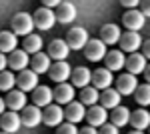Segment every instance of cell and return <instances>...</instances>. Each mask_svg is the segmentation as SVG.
Segmentation results:
<instances>
[{
    "label": "cell",
    "instance_id": "obj_33",
    "mask_svg": "<svg viewBox=\"0 0 150 134\" xmlns=\"http://www.w3.org/2000/svg\"><path fill=\"white\" fill-rule=\"evenodd\" d=\"M134 100H136L138 106H148L150 104V86H148V82L136 86V90H134Z\"/></svg>",
    "mask_w": 150,
    "mask_h": 134
},
{
    "label": "cell",
    "instance_id": "obj_11",
    "mask_svg": "<svg viewBox=\"0 0 150 134\" xmlns=\"http://www.w3.org/2000/svg\"><path fill=\"white\" fill-rule=\"evenodd\" d=\"M16 86H18V90L20 92H32V90L38 86V74H34L30 68H26V70H22L18 76H16Z\"/></svg>",
    "mask_w": 150,
    "mask_h": 134
},
{
    "label": "cell",
    "instance_id": "obj_17",
    "mask_svg": "<svg viewBox=\"0 0 150 134\" xmlns=\"http://www.w3.org/2000/svg\"><path fill=\"white\" fill-rule=\"evenodd\" d=\"M76 6L72 4V2H60L56 6V12H54V18H56V22L60 24H70L74 22V18H76Z\"/></svg>",
    "mask_w": 150,
    "mask_h": 134
},
{
    "label": "cell",
    "instance_id": "obj_8",
    "mask_svg": "<svg viewBox=\"0 0 150 134\" xmlns=\"http://www.w3.org/2000/svg\"><path fill=\"white\" fill-rule=\"evenodd\" d=\"M136 86H138V78L132 76V74H128V72L126 74H120L116 78V92L120 96H132Z\"/></svg>",
    "mask_w": 150,
    "mask_h": 134
},
{
    "label": "cell",
    "instance_id": "obj_9",
    "mask_svg": "<svg viewBox=\"0 0 150 134\" xmlns=\"http://www.w3.org/2000/svg\"><path fill=\"white\" fill-rule=\"evenodd\" d=\"M84 56L90 62H100V60H104V56H106V44L100 42L98 38L96 40H88L86 46H84Z\"/></svg>",
    "mask_w": 150,
    "mask_h": 134
},
{
    "label": "cell",
    "instance_id": "obj_24",
    "mask_svg": "<svg viewBox=\"0 0 150 134\" xmlns=\"http://www.w3.org/2000/svg\"><path fill=\"white\" fill-rule=\"evenodd\" d=\"M50 66H52V60L48 58L46 52H38L30 58V70L34 74H48Z\"/></svg>",
    "mask_w": 150,
    "mask_h": 134
},
{
    "label": "cell",
    "instance_id": "obj_15",
    "mask_svg": "<svg viewBox=\"0 0 150 134\" xmlns=\"http://www.w3.org/2000/svg\"><path fill=\"white\" fill-rule=\"evenodd\" d=\"M70 72H72V66L66 60L64 62H52V66L48 70V76H50V80H54L56 84H62V82H66L70 78Z\"/></svg>",
    "mask_w": 150,
    "mask_h": 134
},
{
    "label": "cell",
    "instance_id": "obj_20",
    "mask_svg": "<svg viewBox=\"0 0 150 134\" xmlns=\"http://www.w3.org/2000/svg\"><path fill=\"white\" fill-rule=\"evenodd\" d=\"M128 124H132L134 130L144 132V130L150 126V114H148V110H144V108H136L134 112H130Z\"/></svg>",
    "mask_w": 150,
    "mask_h": 134
},
{
    "label": "cell",
    "instance_id": "obj_1",
    "mask_svg": "<svg viewBox=\"0 0 150 134\" xmlns=\"http://www.w3.org/2000/svg\"><path fill=\"white\" fill-rule=\"evenodd\" d=\"M12 30L10 32L18 38V36H30L32 30H34V20H32V14H28V12H18V14H14L12 16Z\"/></svg>",
    "mask_w": 150,
    "mask_h": 134
},
{
    "label": "cell",
    "instance_id": "obj_29",
    "mask_svg": "<svg viewBox=\"0 0 150 134\" xmlns=\"http://www.w3.org/2000/svg\"><path fill=\"white\" fill-rule=\"evenodd\" d=\"M18 48V38L10 30H2L0 32V54H10Z\"/></svg>",
    "mask_w": 150,
    "mask_h": 134
},
{
    "label": "cell",
    "instance_id": "obj_34",
    "mask_svg": "<svg viewBox=\"0 0 150 134\" xmlns=\"http://www.w3.org/2000/svg\"><path fill=\"white\" fill-rule=\"evenodd\" d=\"M14 86H16V76L12 74L10 70L0 72V90L2 92H10Z\"/></svg>",
    "mask_w": 150,
    "mask_h": 134
},
{
    "label": "cell",
    "instance_id": "obj_18",
    "mask_svg": "<svg viewBox=\"0 0 150 134\" xmlns=\"http://www.w3.org/2000/svg\"><path fill=\"white\" fill-rule=\"evenodd\" d=\"M84 116H86V106H82L80 102L72 100L70 104H66V110H64V118H66V122L70 124H76L82 122L84 120Z\"/></svg>",
    "mask_w": 150,
    "mask_h": 134
},
{
    "label": "cell",
    "instance_id": "obj_41",
    "mask_svg": "<svg viewBox=\"0 0 150 134\" xmlns=\"http://www.w3.org/2000/svg\"><path fill=\"white\" fill-rule=\"evenodd\" d=\"M58 4H60V2H58V0H46V2H44V6H42V8H48V10H52V8H56Z\"/></svg>",
    "mask_w": 150,
    "mask_h": 134
},
{
    "label": "cell",
    "instance_id": "obj_19",
    "mask_svg": "<svg viewBox=\"0 0 150 134\" xmlns=\"http://www.w3.org/2000/svg\"><path fill=\"white\" fill-rule=\"evenodd\" d=\"M90 70L84 66H76L70 72V86L72 88H86L90 86Z\"/></svg>",
    "mask_w": 150,
    "mask_h": 134
},
{
    "label": "cell",
    "instance_id": "obj_36",
    "mask_svg": "<svg viewBox=\"0 0 150 134\" xmlns=\"http://www.w3.org/2000/svg\"><path fill=\"white\" fill-rule=\"evenodd\" d=\"M98 134H118V128L116 126H112V124H104V126H100V130H98Z\"/></svg>",
    "mask_w": 150,
    "mask_h": 134
},
{
    "label": "cell",
    "instance_id": "obj_26",
    "mask_svg": "<svg viewBox=\"0 0 150 134\" xmlns=\"http://www.w3.org/2000/svg\"><path fill=\"white\" fill-rule=\"evenodd\" d=\"M120 36H122L120 26H116V24H104L102 28H100V38L98 40L104 42V44H118Z\"/></svg>",
    "mask_w": 150,
    "mask_h": 134
},
{
    "label": "cell",
    "instance_id": "obj_38",
    "mask_svg": "<svg viewBox=\"0 0 150 134\" xmlns=\"http://www.w3.org/2000/svg\"><path fill=\"white\" fill-rule=\"evenodd\" d=\"M122 6H124V8H130V10H134V8H138V2H136V0H122Z\"/></svg>",
    "mask_w": 150,
    "mask_h": 134
},
{
    "label": "cell",
    "instance_id": "obj_4",
    "mask_svg": "<svg viewBox=\"0 0 150 134\" xmlns=\"http://www.w3.org/2000/svg\"><path fill=\"white\" fill-rule=\"evenodd\" d=\"M32 20H34V28L42 30V32L50 30V28L56 24L54 10H48V8H38V10L32 14Z\"/></svg>",
    "mask_w": 150,
    "mask_h": 134
},
{
    "label": "cell",
    "instance_id": "obj_3",
    "mask_svg": "<svg viewBox=\"0 0 150 134\" xmlns=\"http://www.w3.org/2000/svg\"><path fill=\"white\" fill-rule=\"evenodd\" d=\"M118 44H120V52L122 54H126V52L128 54H134L142 46V36H140V32H124L120 36Z\"/></svg>",
    "mask_w": 150,
    "mask_h": 134
},
{
    "label": "cell",
    "instance_id": "obj_30",
    "mask_svg": "<svg viewBox=\"0 0 150 134\" xmlns=\"http://www.w3.org/2000/svg\"><path fill=\"white\" fill-rule=\"evenodd\" d=\"M22 50L28 56L42 52V36H38V34H30V36H26L24 42H22Z\"/></svg>",
    "mask_w": 150,
    "mask_h": 134
},
{
    "label": "cell",
    "instance_id": "obj_43",
    "mask_svg": "<svg viewBox=\"0 0 150 134\" xmlns=\"http://www.w3.org/2000/svg\"><path fill=\"white\" fill-rule=\"evenodd\" d=\"M6 112V104H4V98H0V116Z\"/></svg>",
    "mask_w": 150,
    "mask_h": 134
},
{
    "label": "cell",
    "instance_id": "obj_6",
    "mask_svg": "<svg viewBox=\"0 0 150 134\" xmlns=\"http://www.w3.org/2000/svg\"><path fill=\"white\" fill-rule=\"evenodd\" d=\"M122 24L126 26V32H140L146 24V18L140 14V10H126L122 16Z\"/></svg>",
    "mask_w": 150,
    "mask_h": 134
},
{
    "label": "cell",
    "instance_id": "obj_27",
    "mask_svg": "<svg viewBox=\"0 0 150 134\" xmlns=\"http://www.w3.org/2000/svg\"><path fill=\"white\" fill-rule=\"evenodd\" d=\"M104 60H106V70H110V72H118V70L124 68L126 54H122L120 50H110V52H106Z\"/></svg>",
    "mask_w": 150,
    "mask_h": 134
},
{
    "label": "cell",
    "instance_id": "obj_2",
    "mask_svg": "<svg viewBox=\"0 0 150 134\" xmlns=\"http://www.w3.org/2000/svg\"><path fill=\"white\" fill-rule=\"evenodd\" d=\"M70 50H84V46L88 42V30L86 28H80V26H72L66 34V40Z\"/></svg>",
    "mask_w": 150,
    "mask_h": 134
},
{
    "label": "cell",
    "instance_id": "obj_40",
    "mask_svg": "<svg viewBox=\"0 0 150 134\" xmlns=\"http://www.w3.org/2000/svg\"><path fill=\"white\" fill-rule=\"evenodd\" d=\"M8 68V58H6V54H0V72H4Z\"/></svg>",
    "mask_w": 150,
    "mask_h": 134
},
{
    "label": "cell",
    "instance_id": "obj_44",
    "mask_svg": "<svg viewBox=\"0 0 150 134\" xmlns=\"http://www.w3.org/2000/svg\"><path fill=\"white\" fill-rule=\"evenodd\" d=\"M128 134H144V132H140V130H132V132H128Z\"/></svg>",
    "mask_w": 150,
    "mask_h": 134
},
{
    "label": "cell",
    "instance_id": "obj_7",
    "mask_svg": "<svg viewBox=\"0 0 150 134\" xmlns=\"http://www.w3.org/2000/svg\"><path fill=\"white\" fill-rule=\"evenodd\" d=\"M90 82H92V88H96L98 92H100V90H106V88L112 86L114 76H112L110 70H106V68H98V70H94L92 74H90Z\"/></svg>",
    "mask_w": 150,
    "mask_h": 134
},
{
    "label": "cell",
    "instance_id": "obj_25",
    "mask_svg": "<svg viewBox=\"0 0 150 134\" xmlns=\"http://www.w3.org/2000/svg\"><path fill=\"white\" fill-rule=\"evenodd\" d=\"M86 120H88V126H92V128H100L106 124L108 120V114L104 110L102 106H90V110H86V116H84Z\"/></svg>",
    "mask_w": 150,
    "mask_h": 134
},
{
    "label": "cell",
    "instance_id": "obj_42",
    "mask_svg": "<svg viewBox=\"0 0 150 134\" xmlns=\"http://www.w3.org/2000/svg\"><path fill=\"white\" fill-rule=\"evenodd\" d=\"M140 14H142L144 18H148V14H150V4L148 2H142V10H140Z\"/></svg>",
    "mask_w": 150,
    "mask_h": 134
},
{
    "label": "cell",
    "instance_id": "obj_45",
    "mask_svg": "<svg viewBox=\"0 0 150 134\" xmlns=\"http://www.w3.org/2000/svg\"><path fill=\"white\" fill-rule=\"evenodd\" d=\"M0 134H6V132H0Z\"/></svg>",
    "mask_w": 150,
    "mask_h": 134
},
{
    "label": "cell",
    "instance_id": "obj_31",
    "mask_svg": "<svg viewBox=\"0 0 150 134\" xmlns=\"http://www.w3.org/2000/svg\"><path fill=\"white\" fill-rule=\"evenodd\" d=\"M128 118H130V110L126 106H116L110 114V124L116 126V128H122V126L128 124Z\"/></svg>",
    "mask_w": 150,
    "mask_h": 134
},
{
    "label": "cell",
    "instance_id": "obj_12",
    "mask_svg": "<svg viewBox=\"0 0 150 134\" xmlns=\"http://www.w3.org/2000/svg\"><path fill=\"white\" fill-rule=\"evenodd\" d=\"M20 114L18 112H12V110H6L2 116H0V128H2V132L6 134H14L20 130Z\"/></svg>",
    "mask_w": 150,
    "mask_h": 134
},
{
    "label": "cell",
    "instance_id": "obj_21",
    "mask_svg": "<svg viewBox=\"0 0 150 134\" xmlns=\"http://www.w3.org/2000/svg\"><path fill=\"white\" fill-rule=\"evenodd\" d=\"M8 58V66H10V70H16V72H22V70H26L28 68V64H30V56L26 54L24 50H14V52H10V56H6Z\"/></svg>",
    "mask_w": 150,
    "mask_h": 134
},
{
    "label": "cell",
    "instance_id": "obj_35",
    "mask_svg": "<svg viewBox=\"0 0 150 134\" xmlns=\"http://www.w3.org/2000/svg\"><path fill=\"white\" fill-rule=\"evenodd\" d=\"M56 134H78V128L70 122H62L60 126H56Z\"/></svg>",
    "mask_w": 150,
    "mask_h": 134
},
{
    "label": "cell",
    "instance_id": "obj_37",
    "mask_svg": "<svg viewBox=\"0 0 150 134\" xmlns=\"http://www.w3.org/2000/svg\"><path fill=\"white\" fill-rule=\"evenodd\" d=\"M140 48H142V56L148 60V58H150V46H148V40H142V46H140Z\"/></svg>",
    "mask_w": 150,
    "mask_h": 134
},
{
    "label": "cell",
    "instance_id": "obj_5",
    "mask_svg": "<svg viewBox=\"0 0 150 134\" xmlns=\"http://www.w3.org/2000/svg\"><path fill=\"white\" fill-rule=\"evenodd\" d=\"M48 58L50 60H54V62H64L70 54V48L68 44L62 40V38H54L50 44H48Z\"/></svg>",
    "mask_w": 150,
    "mask_h": 134
},
{
    "label": "cell",
    "instance_id": "obj_23",
    "mask_svg": "<svg viewBox=\"0 0 150 134\" xmlns=\"http://www.w3.org/2000/svg\"><path fill=\"white\" fill-rule=\"evenodd\" d=\"M4 104L12 112H22V108L26 106V94L20 92V90H10V92H6Z\"/></svg>",
    "mask_w": 150,
    "mask_h": 134
},
{
    "label": "cell",
    "instance_id": "obj_22",
    "mask_svg": "<svg viewBox=\"0 0 150 134\" xmlns=\"http://www.w3.org/2000/svg\"><path fill=\"white\" fill-rule=\"evenodd\" d=\"M52 96H54V102H56L58 106L60 104H70V102L74 100V88L70 86L68 82H62V84H58L56 88L52 90Z\"/></svg>",
    "mask_w": 150,
    "mask_h": 134
},
{
    "label": "cell",
    "instance_id": "obj_13",
    "mask_svg": "<svg viewBox=\"0 0 150 134\" xmlns=\"http://www.w3.org/2000/svg\"><path fill=\"white\" fill-rule=\"evenodd\" d=\"M32 102H34V106L36 108H40L42 110V106L46 108V106H50L52 102H54V96H52V88L50 86H36L34 90H32Z\"/></svg>",
    "mask_w": 150,
    "mask_h": 134
},
{
    "label": "cell",
    "instance_id": "obj_14",
    "mask_svg": "<svg viewBox=\"0 0 150 134\" xmlns=\"http://www.w3.org/2000/svg\"><path fill=\"white\" fill-rule=\"evenodd\" d=\"M146 66H148V60L140 54V52H134V54L126 56V60H124V68L128 70V74H132V76L142 74L146 70Z\"/></svg>",
    "mask_w": 150,
    "mask_h": 134
},
{
    "label": "cell",
    "instance_id": "obj_10",
    "mask_svg": "<svg viewBox=\"0 0 150 134\" xmlns=\"http://www.w3.org/2000/svg\"><path fill=\"white\" fill-rule=\"evenodd\" d=\"M62 120H64V110H62V106L50 104V106H46V108L42 110V122L46 124V126L56 128V126L62 124Z\"/></svg>",
    "mask_w": 150,
    "mask_h": 134
},
{
    "label": "cell",
    "instance_id": "obj_16",
    "mask_svg": "<svg viewBox=\"0 0 150 134\" xmlns=\"http://www.w3.org/2000/svg\"><path fill=\"white\" fill-rule=\"evenodd\" d=\"M20 122L26 128H36L38 124L42 122V110L36 108V106H28L26 104L22 108V114H20Z\"/></svg>",
    "mask_w": 150,
    "mask_h": 134
},
{
    "label": "cell",
    "instance_id": "obj_28",
    "mask_svg": "<svg viewBox=\"0 0 150 134\" xmlns=\"http://www.w3.org/2000/svg\"><path fill=\"white\" fill-rule=\"evenodd\" d=\"M120 98H122V96H120L116 90L106 88V90H102V92H100L98 102H100V106H102L104 110H108V108H112V110H114L116 106H120Z\"/></svg>",
    "mask_w": 150,
    "mask_h": 134
},
{
    "label": "cell",
    "instance_id": "obj_32",
    "mask_svg": "<svg viewBox=\"0 0 150 134\" xmlns=\"http://www.w3.org/2000/svg\"><path fill=\"white\" fill-rule=\"evenodd\" d=\"M98 98H100V92L96 88H92V86H86V88L80 90V100L78 102L82 106H96Z\"/></svg>",
    "mask_w": 150,
    "mask_h": 134
},
{
    "label": "cell",
    "instance_id": "obj_39",
    "mask_svg": "<svg viewBox=\"0 0 150 134\" xmlns=\"http://www.w3.org/2000/svg\"><path fill=\"white\" fill-rule=\"evenodd\" d=\"M78 134H98V130H96V128H92V126H88V124H86L84 128H80V130H78Z\"/></svg>",
    "mask_w": 150,
    "mask_h": 134
}]
</instances>
